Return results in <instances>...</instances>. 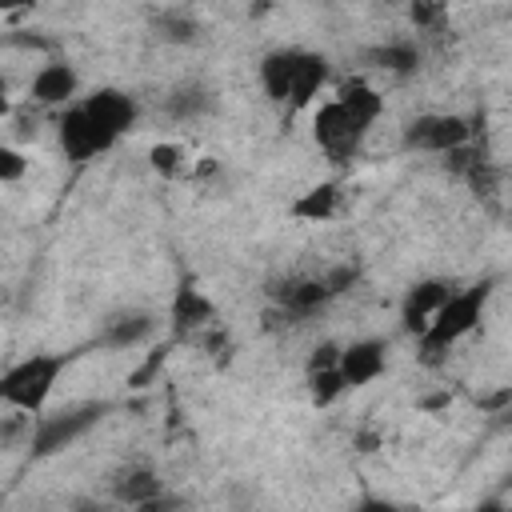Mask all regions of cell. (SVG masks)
Instances as JSON below:
<instances>
[{
	"label": "cell",
	"instance_id": "3957f363",
	"mask_svg": "<svg viewBox=\"0 0 512 512\" xmlns=\"http://www.w3.org/2000/svg\"><path fill=\"white\" fill-rule=\"evenodd\" d=\"M68 364H72V356H64V352H32V356L8 364L4 376H0L4 408L24 412V416H44L60 376L68 372Z\"/></svg>",
	"mask_w": 512,
	"mask_h": 512
},
{
	"label": "cell",
	"instance_id": "9a60e30c",
	"mask_svg": "<svg viewBox=\"0 0 512 512\" xmlns=\"http://www.w3.org/2000/svg\"><path fill=\"white\" fill-rule=\"evenodd\" d=\"M108 492H112V500H116L120 508H140V504H148V500L164 496V492H168V484L160 480V472H156L152 464H128V468L112 472Z\"/></svg>",
	"mask_w": 512,
	"mask_h": 512
},
{
	"label": "cell",
	"instance_id": "2e32d148",
	"mask_svg": "<svg viewBox=\"0 0 512 512\" xmlns=\"http://www.w3.org/2000/svg\"><path fill=\"white\" fill-rule=\"evenodd\" d=\"M340 184L336 180H320V184H312V188H304L292 204H288V216L292 220H304V224H324V220H332L336 212H340Z\"/></svg>",
	"mask_w": 512,
	"mask_h": 512
},
{
	"label": "cell",
	"instance_id": "83f0119b",
	"mask_svg": "<svg viewBox=\"0 0 512 512\" xmlns=\"http://www.w3.org/2000/svg\"><path fill=\"white\" fill-rule=\"evenodd\" d=\"M132 512H180V496L164 492V496H156V500H148V504H140V508H132Z\"/></svg>",
	"mask_w": 512,
	"mask_h": 512
},
{
	"label": "cell",
	"instance_id": "4dcf8cb0",
	"mask_svg": "<svg viewBox=\"0 0 512 512\" xmlns=\"http://www.w3.org/2000/svg\"><path fill=\"white\" fill-rule=\"evenodd\" d=\"M504 480H508V492H512V468H508V476H504Z\"/></svg>",
	"mask_w": 512,
	"mask_h": 512
},
{
	"label": "cell",
	"instance_id": "1f68e13d",
	"mask_svg": "<svg viewBox=\"0 0 512 512\" xmlns=\"http://www.w3.org/2000/svg\"><path fill=\"white\" fill-rule=\"evenodd\" d=\"M504 512H512V504H508V508H504Z\"/></svg>",
	"mask_w": 512,
	"mask_h": 512
},
{
	"label": "cell",
	"instance_id": "7a4b0ae2",
	"mask_svg": "<svg viewBox=\"0 0 512 512\" xmlns=\"http://www.w3.org/2000/svg\"><path fill=\"white\" fill-rule=\"evenodd\" d=\"M492 288H496L492 276H484V280H472V284H464L448 296V304L436 312L428 332L416 340V352H420L424 364H444V356L480 328V320L488 312V300H492Z\"/></svg>",
	"mask_w": 512,
	"mask_h": 512
},
{
	"label": "cell",
	"instance_id": "7c38bea8",
	"mask_svg": "<svg viewBox=\"0 0 512 512\" xmlns=\"http://www.w3.org/2000/svg\"><path fill=\"white\" fill-rule=\"evenodd\" d=\"M268 300L276 304L280 316L288 320H300V316H312L316 308H324L332 300L324 276H280V280H268Z\"/></svg>",
	"mask_w": 512,
	"mask_h": 512
},
{
	"label": "cell",
	"instance_id": "d6986e66",
	"mask_svg": "<svg viewBox=\"0 0 512 512\" xmlns=\"http://www.w3.org/2000/svg\"><path fill=\"white\" fill-rule=\"evenodd\" d=\"M164 112H168L172 120H180V124H196V120H204L208 112H216V96H212V88H204V84H180V88L168 92Z\"/></svg>",
	"mask_w": 512,
	"mask_h": 512
},
{
	"label": "cell",
	"instance_id": "4316f807",
	"mask_svg": "<svg viewBox=\"0 0 512 512\" xmlns=\"http://www.w3.org/2000/svg\"><path fill=\"white\" fill-rule=\"evenodd\" d=\"M160 364H164V352L156 348V352H152V356H148V360H144V364H140V368L132 372V380H128V384H132V388H144V384L152 380V372H156Z\"/></svg>",
	"mask_w": 512,
	"mask_h": 512
},
{
	"label": "cell",
	"instance_id": "f546056e",
	"mask_svg": "<svg viewBox=\"0 0 512 512\" xmlns=\"http://www.w3.org/2000/svg\"><path fill=\"white\" fill-rule=\"evenodd\" d=\"M504 508H508V504H504L500 496H488V500H480L472 512H504Z\"/></svg>",
	"mask_w": 512,
	"mask_h": 512
},
{
	"label": "cell",
	"instance_id": "ffe728a7",
	"mask_svg": "<svg viewBox=\"0 0 512 512\" xmlns=\"http://www.w3.org/2000/svg\"><path fill=\"white\" fill-rule=\"evenodd\" d=\"M304 384H308V400H312V408H332V404L348 392L340 368H308V372H304Z\"/></svg>",
	"mask_w": 512,
	"mask_h": 512
},
{
	"label": "cell",
	"instance_id": "9c48e42d",
	"mask_svg": "<svg viewBox=\"0 0 512 512\" xmlns=\"http://www.w3.org/2000/svg\"><path fill=\"white\" fill-rule=\"evenodd\" d=\"M76 100H80V72H76L72 60L52 56V60H44L32 72V80H28V104H36V108H60L64 112Z\"/></svg>",
	"mask_w": 512,
	"mask_h": 512
},
{
	"label": "cell",
	"instance_id": "30bf717a",
	"mask_svg": "<svg viewBox=\"0 0 512 512\" xmlns=\"http://www.w3.org/2000/svg\"><path fill=\"white\" fill-rule=\"evenodd\" d=\"M452 292H456V284L444 280V276H424V280H416V284L400 296V328H404L412 340H420V336L428 332V324L436 320V312L448 304Z\"/></svg>",
	"mask_w": 512,
	"mask_h": 512
},
{
	"label": "cell",
	"instance_id": "d4e9b609",
	"mask_svg": "<svg viewBox=\"0 0 512 512\" xmlns=\"http://www.w3.org/2000/svg\"><path fill=\"white\" fill-rule=\"evenodd\" d=\"M320 276H324L328 292H332V296H340V292H348V288L360 280V268H356L352 260H344V264H332V268H324Z\"/></svg>",
	"mask_w": 512,
	"mask_h": 512
},
{
	"label": "cell",
	"instance_id": "4fadbf2b",
	"mask_svg": "<svg viewBox=\"0 0 512 512\" xmlns=\"http://www.w3.org/2000/svg\"><path fill=\"white\" fill-rule=\"evenodd\" d=\"M156 332H160L156 312H148V308H124V312H116V316L104 320L96 344L108 348V352H132V348L148 344Z\"/></svg>",
	"mask_w": 512,
	"mask_h": 512
},
{
	"label": "cell",
	"instance_id": "6da1fadb",
	"mask_svg": "<svg viewBox=\"0 0 512 512\" xmlns=\"http://www.w3.org/2000/svg\"><path fill=\"white\" fill-rule=\"evenodd\" d=\"M256 80H260V92L280 104V108H308L324 84L332 80V60L316 48H300V44H284V48H272L260 56L256 64Z\"/></svg>",
	"mask_w": 512,
	"mask_h": 512
},
{
	"label": "cell",
	"instance_id": "cb8c5ba5",
	"mask_svg": "<svg viewBox=\"0 0 512 512\" xmlns=\"http://www.w3.org/2000/svg\"><path fill=\"white\" fill-rule=\"evenodd\" d=\"M408 20L416 24V32H436V28L448 20V8H444V4H424V0H416V4H408Z\"/></svg>",
	"mask_w": 512,
	"mask_h": 512
},
{
	"label": "cell",
	"instance_id": "484cf974",
	"mask_svg": "<svg viewBox=\"0 0 512 512\" xmlns=\"http://www.w3.org/2000/svg\"><path fill=\"white\" fill-rule=\"evenodd\" d=\"M348 512H404L396 500H388V496H376V492H364Z\"/></svg>",
	"mask_w": 512,
	"mask_h": 512
},
{
	"label": "cell",
	"instance_id": "f1b7e54d",
	"mask_svg": "<svg viewBox=\"0 0 512 512\" xmlns=\"http://www.w3.org/2000/svg\"><path fill=\"white\" fill-rule=\"evenodd\" d=\"M68 512H112L108 504H100V500H76Z\"/></svg>",
	"mask_w": 512,
	"mask_h": 512
},
{
	"label": "cell",
	"instance_id": "ac0fdd59",
	"mask_svg": "<svg viewBox=\"0 0 512 512\" xmlns=\"http://www.w3.org/2000/svg\"><path fill=\"white\" fill-rule=\"evenodd\" d=\"M364 60L376 68V72H388V76H412L420 68V44L416 40H384V44H372L364 52Z\"/></svg>",
	"mask_w": 512,
	"mask_h": 512
},
{
	"label": "cell",
	"instance_id": "8fae6325",
	"mask_svg": "<svg viewBox=\"0 0 512 512\" xmlns=\"http://www.w3.org/2000/svg\"><path fill=\"white\" fill-rule=\"evenodd\" d=\"M56 144H60L64 160H72V164H88V160L112 152V144L100 136V128H96V124L88 120V112L80 108V100L56 116Z\"/></svg>",
	"mask_w": 512,
	"mask_h": 512
},
{
	"label": "cell",
	"instance_id": "44dd1931",
	"mask_svg": "<svg viewBox=\"0 0 512 512\" xmlns=\"http://www.w3.org/2000/svg\"><path fill=\"white\" fill-rule=\"evenodd\" d=\"M156 36L168 40V44H192L200 36V20L192 12H180V8H164L156 20H152Z\"/></svg>",
	"mask_w": 512,
	"mask_h": 512
},
{
	"label": "cell",
	"instance_id": "603a6c76",
	"mask_svg": "<svg viewBox=\"0 0 512 512\" xmlns=\"http://www.w3.org/2000/svg\"><path fill=\"white\" fill-rule=\"evenodd\" d=\"M28 168H32V160H28L24 148L0 144V184H20L28 176Z\"/></svg>",
	"mask_w": 512,
	"mask_h": 512
},
{
	"label": "cell",
	"instance_id": "52a82bcc",
	"mask_svg": "<svg viewBox=\"0 0 512 512\" xmlns=\"http://www.w3.org/2000/svg\"><path fill=\"white\" fill-rule=\"evenodd\" d=\"M80 108L88 112V120L100 128V136L112 148L140 124V100L132 92H124V88H112V84H100L88 96H80Z\"/></svg>",
	"mask_w": 512,
	"mask_h": 512
},
{
	"label": "cell",
	"instance_id": "5b68a950",
	"mask_svg": "<svg viewBox=\"0 0 512 512\" xmlns=\"http://www.w3.org/2000/svg\"><path fill=\"white\" fill-rule=\"evenodd\" d=\"M368 124H360L336 96H328L316 112H312V144L332 160V164H348L360 156L364 140H368Z\"/></svg>",
	"mask_w": 512,
	"mask_h": 512
},
{
	"label": "cell",
	"instance_id": "5bb4252c",
	"mask_svg": "<svg viewBox=\"0 0 512 512\" xmlns=\"http://www.w3.org/2000/svg\"><path fill=\"white\" fill-rule=\"evenodd\" d=\"M388 368V340L384 336H360L352 344H344L340 352V376L348 388H368L372 380H380Z\"/></svg>",
	"mask_w": 512,
	"mask_h": 512
},
{
	"label": "cell",
	"instance_id": "277c9868",
	"mask_svg": "<svg viewBox=\"0 0 512 512\" xmlns=\"http://www.w3.org/2000/svg\"><path fill=\"white\" fill-rule=\"evenodd\" d=\"M112 412L108 400H80V404H68V408H56V412H44L36 416L32 432H28V456L32 460H52L60 452H68L76 440H84L104 416Z\"/></svg>",
	"mask_w": 512,
	"mask_h": 512
},
{
	"label": "cell",
	"instance_id": "ba28073f",
	"mask_svg": "<svg viewBox=\"0 0 512 512\" xmlns=\"http://www.w3.org/2000/svg\"><path fill=\"white\" fill-rule=\"evenodd\" d=\"M212 328H216L212 296L192 276H180V284L172 288V300H168V336L172 340H204Z\"/></svg>",
	"mask_w": 512,
	"mask_h": 512
},
{
	"label": "cell",
	"instance_id": "7402d4cb",
	"mask_svg": "<svg viewBox=\"0 0 512 512\" xmlns=\"http://www.w3.org/2000/svg\"><path fill=\"white\" fill-rule=\"evenodd\" d=\"M148 164H152V172H160L164 180H180V176H188V172H192L188 148L168 144V140H160V144H152V148H148Z\"/></svg>",
	"mask_w": 512,
	"mask_h": 512
},
{
	"label": "cell",
	"instance_id": "e0dca14e",
	"mask_svg": "<svg viewBox=\"0 0 512 512\" xmlns=\"http://www.w3.org/2000/svg\"><path fill=\"white\" fill-rule=\"evenodd\" d=\"M332 96H336L360 124H368V128L384 116V96H380V88H376L372 80H364V76H348V80H340Z\"/></svg>",
	"mask_w": 512,
	"mask_h": 512
},
{
	"label": "cell",
	"instance_id": "8992f818",
	"mask_svg": "<svg viewBox=\"0 0 512 512\" xmlns=\"http://www.w3.org/2000/svg\"><path fill=\"white\" fill-rule=\"evenodd\" d=\"M400 144H404V152L452 156V152L472 144V120L460 112H420L404 124Z\"/></svg>",
	"mask_w": 512,
	"mask_h": 512
}]
</instances>
